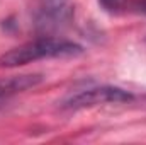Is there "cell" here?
I'll list each match as a JSON object with an SVG mask.
<instances>
[{
    "mask_svg": "<svg viewBox=\"0 0 146 145\" xmlns=\"http://www.w3.org/2000/svg\"><path fill=\"white\" fill-rule=\"evenodd\" d=\"M72 15V7L68 0H42L37 14L41 28H58L61 22L68 21Z\"/></svg>",
    "mask_w": 146,
    "mask_h": 145,
    "instance_id": "3",
    "label": "cell"
},
{
    "mask_svg": "<svg viewBox=\"0 0 146 145\" xmlns=\"http://www.w3.org/2000/svg\"><path fill=\"white\" fill-rule=\"evenodd\" d=\"M100 7L114 15H121V14H127L133 9H139V0H99Z\"/></svg>",
    "mask_w": 146,
    "mask_h": 145,
    "instance_id": "5",
    "label": "cell"
},
{
    "mask_svg": "<svg viewBox=\"0 0 146 145\" xmlns=\"http://www.w3.org/2000/svg\"><path fill=\"white\" fill-rule=\"evenodd\" d=\"M0 104H2V101H0Z\"/></svg>",
    "mask_w": 146,
    "mask_h": 145,
    "instance_id": "7",
    "label": "cell"
},
{
    "mask_svg": "<svg viewBox=\"0 0 146 145\" xmlns=\"http://www.w3.org/2000/svg\"><path fill=\"white\" fill-rule=\"evenodd\" d=\"M83 53V48L73 41L60 38H37L15 46L0 55V68H14L44 58H68Z\"/></svg>",
    "mask_w": 146,
    "mask_h": 145,
    "instance_id": "1",
    "label": "cell"
},
{
    "mask_svg": "<svg viewBox=\"0 0 146 145\" xmlns=\"http://www.w3.org/2000/svg\"><path fill=\"white\" fill-rule=\"evenodd\" d=\"M42 82V75L39 73H24V75H12L0 79V101L7 99L12 94L24 92L27 89H33Z\"/></svg>",
    "mask_w": 146,
    "mask_h": 145,
    "instance_id": "4",
    "label": "cell"
},
{
    "mask_svg": "<svg viewBox=\"0 0 146 145\" xmlns=\"http://www.w3.org/2000/svg\"><path fill=\"white\" fill-rule=\"evenodd\" d=\"M139 10H143L146 14V0H139Z\"/></svg>",
    "mask_w": 146,
    "mask_h": 145,
    "instance_id": "6",
    "label": "cell"
},
{
    "mask_svg": "<svg viewBox=\"0 0 146 145\" xmlns=\"http://www.w3.org/2000/svg\"><path fill=\"white\" fill-rule=\"evenodd\" d=\"M133 96L131 92L121 89V87H112V85H100V87H90L83 89L70 97H66L61 103L63 109H83L92 108L99 104H109V103H127L131 101Z\"/></svg>",
    "mask_w": 146,
    "mask_h": 145,
    "instance_id": "2",
    "label": "cell"
}]
</instances>
